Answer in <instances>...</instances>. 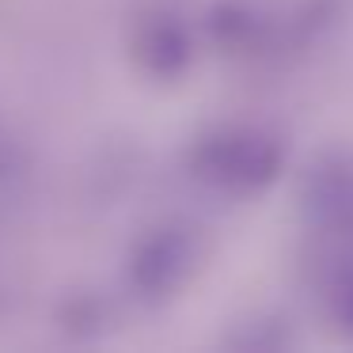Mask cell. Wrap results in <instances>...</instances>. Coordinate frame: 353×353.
Instances as JSON below:
<instances>
[{
	"mask_svg": "<svg viewBox=\"0 0 353 353\" xmlns=\"http://www.w3.org/2000/svg\"><path fill=\"white\" fill-rule=\"evenodd\" d=\"M137 54L156 77H175L190 65V54H194V42H190V31L179 23L175 16L160 12L152 16L137 34Z\"/></svg>",
	"mask_w": 353,
	"mask_h": 353,
	"instance_id": "obj_4",
	"label": "cell"
},
{
	"mask_svg": "<svg viewBox=\"0 0 353 353\" xmlns=\"http://www.w3.org/2000/svg\"><path fill=\"white\" fill-rule=\"evenodd\" d=\"M198 247L186 228H160L133 254V281L148 296H168L190 277Z\"/></svg>",
	"mask_w": 353,
	"mask_h": 353,
	"instance_id": "obj_2",
	"label": "cell"
},
{
	"mask_svg": "<svg viewBox=\"0 0 353 353\" xmlns=\"http://www.w3.org/2000/svg\"><path fill=\"white\" fill-rule=\"evenodd\" d=\"M304 213L327 236H353V156H330L307 175Z\"/></svg>",
	"mask_w": 353,
	"mask_h": 353,
	"instance_id": "obj_3",
	"label": "cell"
},
{
	"mask_svg": "<svg viewBox=\"0 0 353 353\" xmlns=\"http://www.w3.org/2000/svg\"><path fill=\"white\" fill-rule=\"evenodd\" d=\"M285 141L266 125H221L190 148V175L216 194L247 198L277 183L285 168Z\"/></svg>",
	"mask_w": 353,
	"mask_h": 353,
	"instance_id": "obj_1",
	"label": "cell"
},
{
	"mask_svg": "<svg viewBox=\"0 0 353 353\" xmlns=\"http://www.w3.org/2000/svg\"><path fill=\"white\" fill-rule=\"evenodd\" d=\"M323 304L330 323L353 338V236H342V247L323 266Z\"/></svg>",
	"mask_w": 353,
	"mask_h": 353,
	"instance_id": "obj_5",
	"label": "cell"
}]
</instances>
